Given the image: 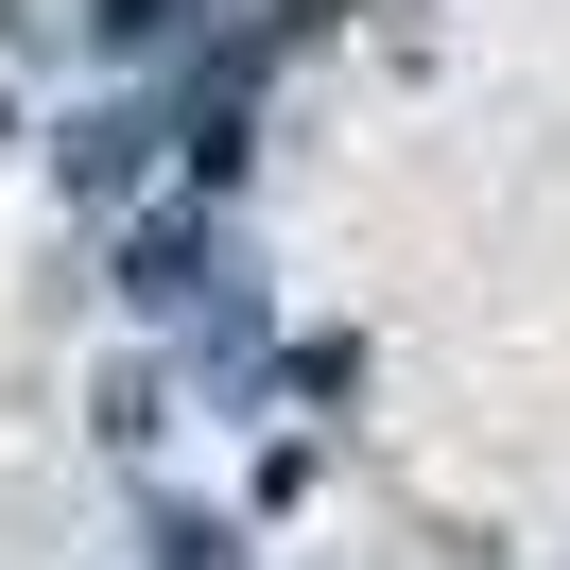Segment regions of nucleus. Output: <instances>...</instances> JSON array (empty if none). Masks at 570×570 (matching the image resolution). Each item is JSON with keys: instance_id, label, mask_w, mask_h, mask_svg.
Listing matches in <instances>:
<instances>
[{"instance_id": "obj_1", "label": "nucleus", "mask_w": 570, "mask_h": 570, "mask_svg": "<svg viewBox=\"0 0 570 570\" xmlns=\"http://www.w3.org/2000/svg\"><path fill=\"white\" fill-rule=\"evenodd\" d=\"M208 36V0H105V52H190Z\"/></svg>"}]
</instances>
